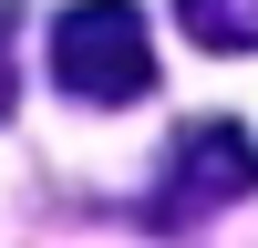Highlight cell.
Here are the masks:
<instances>
[{
    "label": "cell",
    "instance_id": "1",
    "mask_svg": "<svg viewBox=\"0 0 258 248\" xmlns=\"http://www.w3.org/2000/svg\"><path fill=\"white\" fill-rule=\"evenodd\" d=\"M52 83L73 103H145L155 93V41L135 0H73L52 21Z\"/></svg>",
    "mask_w": 258,
    "mask_h": 248
},
{
    "label": "cell",
    "instance_id": "2",
    "mask_svg": "<svg viewBox=\"0 0 258 248\" xmlns=\"http://www.w3.org/2000/svg\"><path fill=\"white\" fill-rule=\"evenodd\" d=\"M258 186V145H248V124H186L176 145H165V176H155V197H145V217L165 227V238H186L197 217H217V207H238Z\"/></svg>",
    "mask_w": 258,
    "mask_h": 248
},
{
    "label": "cell",
    "instance_id": "3",
    "mask_svg": "<svg viewBox=\"0 0 258 248\" xmlns=\"http://www.w3.org/2000/svg\"><path fill=\"white\" fill-rule=\"evenodd\" d=\"M176 21L207 52H258V0H176Z\"/></svg>",
    "mask_w": 258,
    "mask_h": 248
},
{
    "label": "cell",
    "instance_id": "4",
    "mask_svg": "<svg viewBox=\"0 0 258 248\" xmlns=\"http://www.w3.org/2000/svg\"><path fill=\"white\" fill-rule=\"evenodd\" d=\"M21 103V11L0 0V114Z\"/></svg>",
    "mask_w": 258,
    "mask_h": 248
}]
</instances>
